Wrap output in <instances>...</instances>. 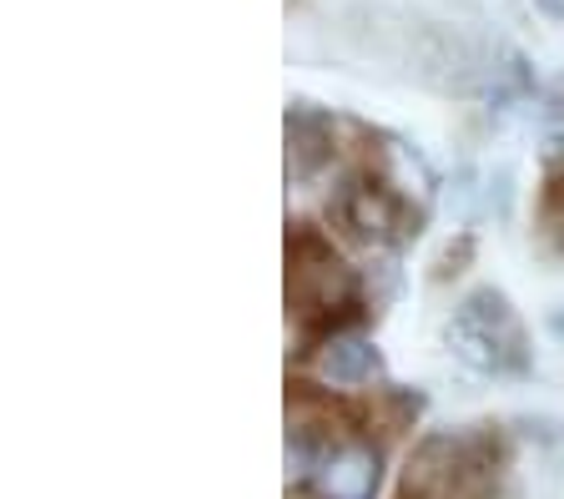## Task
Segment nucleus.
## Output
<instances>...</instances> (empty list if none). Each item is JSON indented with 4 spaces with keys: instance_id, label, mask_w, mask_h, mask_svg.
<instances>
[{
    "instance_id": "2",
    "label": "nucleus",
    "mask_w": 564,
    "mask_h": 499,
    "mask_svg": "<svg viewBox=\"0 0 564 499\" xmlns=\"http://www.w3.org/2000/svg\"><path fill=\"white\" fill-rule=\"evenodd\" d=\"M499 485V444L489 434H438L409 459L399 499H489Z\"/></svg>"
},
{
    "instance_id": "3",
    "label": "nucleus",
    "mask_w": 564,
    "mask_h": 499,
    "mask_svg": "<svg viewBox=\"0 0 564 499\" xmlns=\"http://www.w3.org/2000/svg\"><path fill=\"white\" fill-rule=\"evenodd\" d=\"M378 485V454L358 440H333V459L313 475L317 499H368Z\"/></svg>"
},
{
    "instance_id": "4",
    "label": "nucleus",
    "mask_w": 564,
    "mask_h": 499,
    "mask_svg": "<svg viewBox=\"0 0 564 499\" xmlns=\"http://www.w3.org/2000/svg\"><path fill=\"white\" fill-rule=\"evenodd\" d=\"M544 227H550V238L564 248V172L550 182V192H544Z\"/></svg>"
},
{
    "instance_id": "1",
    "label": "nucleus",
    "mask_w": 564,
    "mask_h": 499,
    "mask_svg": "<svg viewBox=\"0 0 564 499\" xmlns=\"http://www.w3.org/2000/svg\"><path fill=\"white\" fill-rule=\"evenodd\" d=\"M288 313L307 338L338 333L358 318V283L313 227H297L288 238Z\"/></svg>"
}]
</instances>
